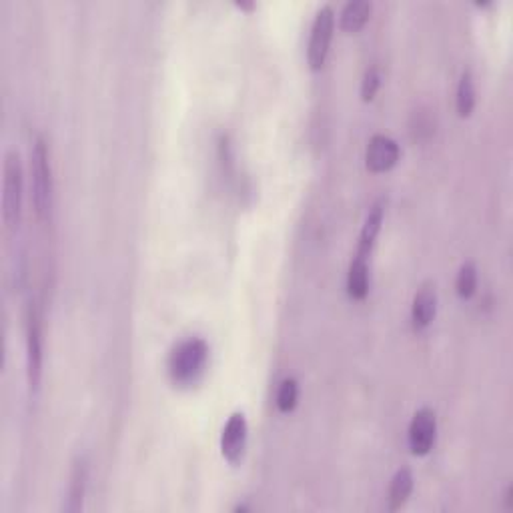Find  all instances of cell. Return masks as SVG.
<instances>
[{
	"mask_svg": "<svg viewBox=\"0 0 513 513\" xmlns=\"http://www.w3.org/2000/svg\"><path fill=\"white\" fill-rule=\"evenodd\" d=\"M209 361V347L203 339L191 337L178 343L169 355L167 371L177 387H193L203 377Z\"/></svg>",
	"mask_w": 513,
	"mask_h": 513,
	"instance_id": "6da1fadb",
	"label": "cell"
},
{
	"mask_svg": "<svg viewBox=\"0 0 513 513\" xmlns=\"http://www.w3.org/2000/svg\"><path fill=\"white\" fill-rule=\"evenodd\" d=\"M30 175H33V205L38 219L49 221L52 211V169L49 146L43 137L35 138L33 151H30Z\"/></svg>",
	"mask_w": 513,
	"mask_h": 513,
	"instance_id": "7a4b0ae2",
	"label": "cell"
},
{
	"mask_svg": "<svg viewBox=\"0 0 513 513\" xmlns=\"http://www.w3.org/2000/svg\"><path fill=\"white\" fill-rule=\"evenodd\" d=\"M22 195H25V177H22L20 157L9 151L4 157L3 178V223L6 231H17L22 215Z\"/></svg>",
	"mask_w": 513,
	"mask_h": 513,
	"instance_id": "3957f363",
	"label": "cell"
},
{
	"mask_svg": "<svg viewBox=\"0 0 513 513\" xmlns=\"http://www.w3.org/2000/svg\"><path fill=\"white\" fill-rule=\"evenodd\" d=\"M333 35H335V12L329 4L317 11L313 25H311L309 46H307V62L311 71H321L328 62Z\"/></svg>",
	"mask_w": 513,
	"mask_h": 513,
	"instance_id": "277c9868",
	"label": "cell"
},
{
	"mask_svg": "<svg viewBox=\"0 0 513 513\" xmlns=\"http://www.w3.org/2000/svg\"><path fill=\"white\" fill-rule=\"evenodd\" d=\"M27 379L30 393L41 390L43 381V328L36 309L28 311L27 317Z\"/></svg>",
	"mask_w": 513,
	"mask_h": 513,
	"instance_id": "5b68a950",
	"label": "cell"
},
{
	"mask_svg": "<svg viewBox=\"0 0 513 513\" xmlns=\"http://www.w3.org/2000/svg\"><path fill=\"white\" fill-rule=\"evenodd\" d=\"M435 441H438V417H435L433 409L422 407L414 415V419H411L407 430V443L411 454L417 457L431 454Z\"/></svg>",
	"mask_w": 513,
	"mask_h": 513,
	"instance_id": "8992f818",
	"label": "cell"
},
{
	"mask_svg": "<svg viewBox=\"0 0 513 513\" xmlns=\"http://www.w3.org/2000/svg\"><path fill=\"white\" fill-rule=\"evenodd\" d=\"M401 159V149L395 138L387 135H373L365 151V167L373 175L390 173Z\"/></svg>",
	"mask_w": 513,
	"mask_h": 513,
	"instance_id": "52a82bcc",
	"label": "cell"
},
{
	"mask_svg": "<svg viewBox=\"0 0 513 513\" xmlns=\"http://www.w3.org/2000/svg\"><path fill=\"white\" fill-rule=\"evenodd\" d=\"M249 439V425L243 414H233L227 423L223 427L221 433V454L231 465H237L243 462L245 449Z\"/></svg>",
	"mask_w": 513,
	"mask_h": 513,
	"instance_id": "ba28073f",
	"label": "cell"
},
{
	"mask_svg": "<svg viewBox=\"0 0 513 513\" xmlns=\"http://www.w3.org/2000/svg\"><path fill=\"white\" fill-rule=\"evenodd\" d=\"M438 313V291L435 283L427 281L419 287L414 303H411V323L415 331H423L430 328Z\"/></svg>",
	"mask_w": 513,
	"mask_h": 513,
	"instance_id": "9c48e42d",
	"label": "cell"
},
{
	"mask_svg": "<svg viewBox=\"0 0 513 513\" xmlns=\"http://www.w3.org/2000/svg\"><path fill=\"white\" fill-rule=\"evenodd\" d=\"M383 219H385V199H379L377 203L369 209L367 219H365V223H363L355 256L367 259V256L373 253V249H375V243H377V237L381 233V227H383Z\"/></svg>",
	"mask_w": 513,
	"mask_h": 513,
	"instance_id": "30bf717a",
	"label": "cell"
},
{
	"mask_svg": "<svg viewBox=\"0 0 513 513\" xmlns=\"http://www.w3.org/2000/svg\"><path fill=\"white\" fill-rule=\"evenodd\" d=\"M87 481H89V463L84 457H76L71 470V481H68V497L65 509L68 513H76L83 509V500L87 493Z\"/></svg>",
	"mask_w": 513,
	"mask_h": 513,
	"instance_id": "8fae6325",
	"label": "cell"
},
{
	"mask_svg": "<svg viewBox=\"0 0 513 513\" xmlns=\"http://www.w3.org/2000/svg\"><path fill=\"white\" fill-rule=\"evenodd\" d=\"M373 12V4L367 0H351L343 6L339 14V27L347 35H355L367 25Z\"/></svg>",
	"mask_w": 513,
	"mask_h": 513,
	"instance_id": "7c38bea8",
	"label": "cell"
},
{
	"mask_svg": "<svg viewBox=\"0 0 513 513\" xmlns=\"http://www.w3.org/2000/svg\"><path fill=\"white\" fill-rule=\"evenodd\" d=\"M411 492H414V473L409 468H401L395 471L390 484V493H387V509L398 511L407 503Z\"/></svg>",
	"mask_w": 513,
	"mask_h": 513,
	"instance_id": "4fadbf2b",
	"label": "cell"
},
{
	"mask_svg": "<svg viewBox=\"0 0 513 513\" xmlns=\"http://www.w3.org/2000/svg\"><path fill=\"white\" fill-rule=\"evenodd\" d=\"M369 293V265L367 259L355 256L347 271V295L353 301H363Z\"/></svg>",
	"mask_w": 513,
	"mask_h": 513,
	"instance_id": "5bb4252c",
	"label": "cell"
},
{
	"mask_svg": "<svg viewBox=\"0 0 513 513\" xmlns=\"http://www.w3.org/2000/svg\"><path fill=\"white\" fill-rule=\"evenodd\" d=\"M476 84H473V76L470 71H465L460 79V84H457V92H455V108L457 114L462 119H468L471 116L473 108H476Z\"/></svg>",
	"mask_w": 513,
	"mask_h": 513,
	"instance_id": "9a60e30c",
	"label": "cell"
},
{
	"mask_svg": "<svg viewBox=\"0 0 513 513\" xmlns=\"http://www.w3.org/2000/svg\"><path fill=\"white\" fill-rule=\"evenodd\" d=\"M477 291V267L473 263H463L460 273L455 277V293L457 297L468 301Z\"/></svg>",
	"mask_w": 513,
	"mask_h": 513,
	"instance_id": "2e32d148",
	"label": "cell"
},
{
	"mask_svg": "<svg viewBox=\"0 0 513 513\" xmlns=\"http://www.w3.org/2000/svg\"><path fill=\"white\" fill-rule=\"evenodd\" d=\"M275 403H277V409L281 411V414H291V411L297 407V403H299V383L297 381H295L293 377L283 379L277 387Z\"/></svg>",
	"mask_w": 513,
	"mask_h": 513,
	"instance_id": "e0dca14e",
	"label": "cell"
},
{
	"mask_svg": "<svg viewBox=\"0 0 513 513\" xmlns=\"http://www.w3.org/2000/svg\"><path fill=\"white\" fill-rule=\"evenodd\" d=\"M381 83H383V76H381L379 67H369L363 75L361 81V100L363 103H371L373 99L377 97V92L381 89Z\"/></svg>",
	"mask_w": 513,
	"mask_h": 513,
	"instance_id": "ac0fdd59",
	"label": "cell"
}]
</instances>
